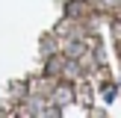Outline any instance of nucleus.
<instances>
[{
	"label": "nucleus",
	"instance_id": "nucleus-1",
	"mask_svg": "<svg viewBox=\"0 0 121 118\" xmlns=\"http://www.w3.org/2000/svg\"><path fill=\"white\" fill-rule=\"evenodd\" d=\"M104 3H109V6H118V0H104Z\"/></svg>",
	"mask_w": 121,
	"mask_h": 118
}]
</instances>
